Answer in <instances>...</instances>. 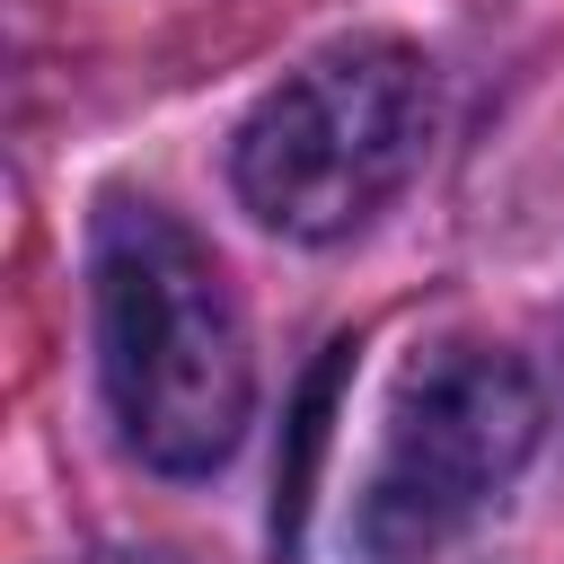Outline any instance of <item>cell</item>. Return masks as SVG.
Instances as JSON below:
<instances>
[{"label": "cell", "instance_id": "cell-1", "mask_svg": "<svg viewBox=\"0 0 564 564\" xmlns=\"http://www.w3.org/2000/svg\"><path fill=\"white\" fill-rule=\"evenodd\" d=\"M97 370L123 441L167 476H212L247 432L256 361L238 291L159 203H106L97 220Z\"/></svg>", "mask_w": 564, "mask_h": 564}, {"label": "cell", "instance_id": "cell-2", "mask_svg": "<svg viewBox=\"0 0 564 564\" xmlns=\"http://www.w3.org/2000/svg\"><path fill=\"white\" fill-rule=\"evenodd\" d=\"M432 141V62L397 35H344L308 53L229 150L238 203L282 238L361 229Z\"/></svg>", "mask_w": 564, "mask_h": 564}, {"label": "cell", "instance_id": "cell-3", "mask_svg": "<svg viewBox=\"0 0 564 564\" xmlns=\"http://www.w3.org/2000/svg\"><path fill=\"white\" fill-rule=\"evenodd\" d=\"M538 379L494 344H441L397 379L379 458L352 502V546L370 564H423L449 546L538 449Z\"/></svg>", "mask_w": 564, "mask_h": 564}, {"label": "cell", "instance_id": "cell-4", "mask_svg": "<svg viewBox=\"0 0 564 564\" xmlns=\"http://www.w3.org/2000/svg\"><path fill=\"white\" fill-rule=\"evenodd\" d=\"M352 370V344H326V361L308 370L300 388V414H291V458H282V502H273V546L291 555L300 546V520H308V485H317V458H326V423H335V388Z\"/></svg>", "mask_w": 564, "mask_h": 564}]
</instances>
